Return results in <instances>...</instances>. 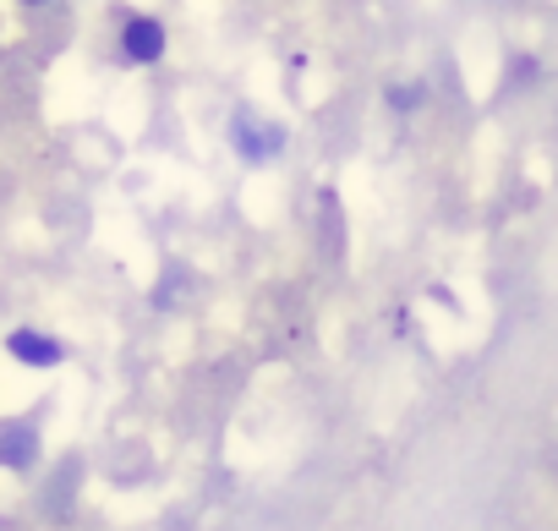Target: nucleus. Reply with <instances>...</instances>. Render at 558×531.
I'll return each instance as SVG.
<instances>
[{
  "mask_svg": "<svg viewBox=\"0 0 558 531\" xmlns=\"http://www.w3.org/2000/svg\"><path fill=\"white\" fill-rule=\"evenodd\" d=\"M121 56L137 61V67L159 61V56H165V28H159L154 17H126V28H121Z\"/></svg>",
  "mask_w": 558,
  "mask_h": 531,
  "instance_id": "obj_1",
  "label": "nucleus"
},
{
  "mask_svg": "<svg viewBox=\"0 0 558 531\" xmlns=\"http://www.w3.org/2000/svg\"><path fill=\"white\" fill-rule=\"evenodd\" d=\"M235 148H241V159H274V148H279V132L274 126H257V121H235Z\"/></svg>",
  "mask_w": 558,
  "mask_h": 531,
  "instance_id": "obj_3",
  "label": "nucleus"
},
{
  "mask_svg": "<svg viewBox=\"0 0 558 531\" xmlns=\"http://www.w3.org/2000/svg\"><path fill=\"white\" fill-rule=\"evenodd\" d=\"M7 346H12V357L28 362V367H56V362H61V346L45 340V335H34V329H17Z\"/></svg>",
  "mask_w": 558,
  "mask_h": 531,
  "instance_id": "obj_2",
  "label": "nucleus"
}]
</instances>
